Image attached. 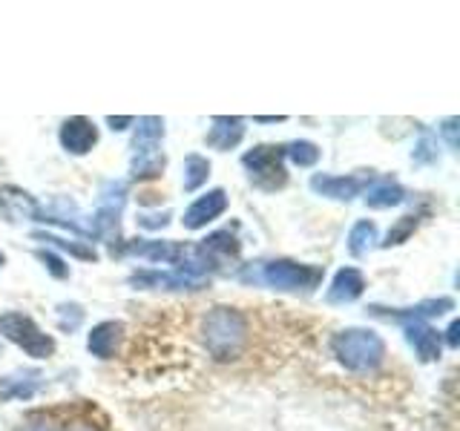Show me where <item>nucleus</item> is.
Returning a JSON list of instances; mask_svg holds the SVG:
<instances>
[{"instance_id": "obj_1", "label": "nucleus", "mask_w": 460, "mask_h": 431, "mask_svg": "<svg viewBox=\"0 0 460 431\" xmlns=\"http://www.w3.org/2000/svg\"><path fill=\"white\" fill-rule=\"evenodd\" d=\"M251 339V328H248V316L239 308H227L219 305L208 311V316L201 320V342H205L208 354L216 363H230V359H239L248 348Z\"/></svg>"}, {"instance_id": "obj_2", "label": "nucleus", "mask_w": 460, "mask_h": 431, "mask_svg": "<svg viewBox=\"0 0 460 431\" xmlns=\"http://www.w3.org/2000/svg\"><path fill=\"white\" fill-rule=\"evenodd\" d=\"M331 348H334V356L345 368L357 371V374L380 368L383 359H385L383 337L374 334V330H368V328H345V330H340V334L334 337V342H331Z\"/></svg>"}, {"instance_id": "obj_3", "label": "nucleus", "mask_w": 460, "mask_h": 431, "mask_svg": "<svg viewBox=\"0 0 460 431\" xmlns=\"http://www.w3.org/2000/svg\"><path fill=\"white\" fill-rule=\"evenodd\" d=\"M244 282H262L277 291H314L323 282V268L291 262V259H277V262H259L242 273Z\"/></svg>"}, {"instance_id": "obj_4", "label": "nucleus", "mask_w": 460, "mask_h": 431, "mask_svg": "<svg viewBox=\"0 0 460 431\" xmlns=\"http://www.w3.org/2000/svg\"><path fill=\"white\" fill-rule=\"evenodd\" d=\"M0 334L35 359H47L55 354V339L49 334H43L32 316H26V313L9 311L0 316Z\"/></svg>"}, {"instance_id": "obj_5", "label": "nucleus", "mask_w": 460, "mask_h": 431, "mask_svg": "<svg viewBox=\"0 0 460 431\" xmlns=\"http://www.w3.org/2000/svg\"><path fill=\"white\" fill-rule=\"evenodd\" d=\"M282 147H273V144H259L251 153L242 155V164L248 167L251 181L262 190H277L285 184V164H282Z\"/></svg>"}, {"instance_id": "obj_6", "label": "nucleus", "mask_w": 460, "mask_h": 431, "mask_svg": "<svg viewBox=\"0 0 460 431\" xmlns=\"http://www.w3.org/2000/svg\"><path fill=\"white\" fill-rule=\"evenodd\" d=\"M124 201H127V184L124 181H110L101 193V205L93 216V224H90V233L98 239H112L119 233V219H121V210H124Z\"/></svg>"}, {"instance_id": "obj_7", "label": "nucleus", "mask_w": 460, "mask_h": 431, "mask_svg": "<svg viewBox=\"0 0 460 431\" xmlns=\"http://www.w3.org/2000/svg\"><path fill=\"white\" fill-rule=\"evenodd\" d=\"M368 311H371V316H380V320L411 325V322L429 320V316H443V313L455 311V299H449V296L426 299V302H417V305H411V308H380V305H371Z\"/></svg>"}, {"instance_id": "obj_8", "label": "nucleus", "mask_w": 460, "mask_h": 431, "mask_svg": "<svg viewBox=\"0 0 460 431\" xmlns=\"http://www.w3.org/2000/svg\"><path fill=\"white\" fill-rule=\"evenodd\" d=\"M371 176H328V172H316L311 179V190L337 198V201H351L354 196L366 193Z\"/></svg>"}, {"instance_id": "obj_9", "label": "nucleus", "mask_w": 460, "mask_h": 431, "mask_svg": "<svg viewBox=\"0 0 460 431\" xmlns=\"http://www.w3.org/2000/svg\"><path fill=\"white\" fill-rule=\"evenodd\" d=\"M227 210V193L225 190H210L205 196H199L190 207L184 210V227L187 230H201V227H208L213 219H219V216Z\"/></svg>"}, {"instance_id": "obj_10", "label": "nucleus", "mask_w": 460, "mask_h": 431, "mask_svg": "<svg viewBox=\"0 0 460 431\" xmlns=\"http://www.w3.org/2000/svg\"><path fill=\"white\" fill-rule=\"evenodd\" d=\"M58 138H61V147L72 155H86L98 141V129L90 119H81V115H75V119H66L61 124V133H58Z\"/></svg>"}, {"instance_id": "obj_11", "label": "nucleus", "mask_w": 460, "mask_h": 431, "mask_svg": "<svg viewBox=\"0 0 460 431\" xmlns=\"http://www.w3.org/2000/svg\"><path fill=\"white\" fill-rule=\"evenodd\" d=\"M366 291V277L357 268H340L334 282L328 287V302L331 305H349V302L359 299Z\"/></svg>"}, {"instance_id": "obj_12", "label": "nucleus", "mask_w": 460, "mask_h": 431, "mask_svg": "<svg viewBox=\"0 0 460 431\" xmlns=\"http://www.w3.org/2000/svg\"><path fill=\"white\" fill-rule=\"evenodd\" d=\"M181 251H184L181 242H162V239H136L124 248V253L150 259V262H167V265H176L181 259Z\"/></svg>"}, {"instance_id": "obj_13", "label": "nucleus", "mask_w": 460, "mask_h": 431, "mask_svg": "<svg viewBox=\"0 0 460 431\" xmlns=\"http://www.w3.org/2000/svg\"><path fill=\"white\" fill-rule=\"evenodd\" d=\"M406 339L409 345L417 351V356H420V363H435V359H440V330L429 328L426 322H411L406 325Z\"/></svg>"}, {"instance_id": "obj_14", "label": "nucleus", "mask_w": 460, "mask_h": 431, "mask_svg": "<svg viewBox=\"0 0 460 431\" xmlns=\"http://www.w3.org/2000/svg\"><path fill=\"white\" fill-rule=\"evenodd\" d=\"M162 138H164V121L155 119V115H147V119H138L136 121V136H133V158L141 155H155L158 147H162Z\"/></svg>"}, {"instance_id": "obj_15", "label": "nucleus", "mask_w": 460, "mask_h": 431, "mask_svg": "<svg viewBox=\"0 0 460 431\" xmlns=\"http://www.w3.org/2000/svg\"><path fill=\"white\" fill-rule=\"evenodd\" d=\"M121 334H124L121 322H101L90 330V337H86V348H90V354L98 359H112Z\"/></svg>"}, {"instance_id": "obj_16", "label": "nucleus", "mask_w": 460, "mask_h": 431, "mask_svg": "<svg viewBox=\"0 0 460 431\" xmlns=\"http://www.w3.org/2000/svg\"><path fill=\"white\" fill-rule=\"evenodd\" d=\"M129 285H136V287H167V291H184V287H199L201 282L196 279H187L181 277V273L176 270H138L129 277Z\"/></svg>"}, {"instance_id": "obj_17", "label": "nucleus", "mask_w": 460, "mask_h": 431, "mask_svg": "<svg viewBox=\"0 0 460 431\" xmlns=\"http://www.w3.org/2000/svg\"><path fill=\"white\" fill-rule=\"evenodd\" d=\"M244 136V121L242 119H225V115H219V119H213V127L208 133V144L216 150H230L236 147V144L242 141Z\"/></svg>"}, {"instance_id": "obj_18", "label": "nucleus", "mask_w": 460, "mask_h": 431, "mask_svg": "<svg viewBox=\"0 0 460 431\" xmlns=\"http://www.w3.org/2000/svg\"><path fill=\"white\" fill-rule=\"evenodd\" d=\"M406 198V190L392 181V179H383V181H374L366 187V205L371 210H388V207H397L400 201Z\"/></svg>"}, {"instance_id": "obj_19", "label": "nucleus", "mask_w": 460, "mask_h": 431, "mask_svg": "<svg viewBox=\"0 0 460 431\" xmlns=\"http://www.w3.org/2000/svg\"><path fill=\"white\" fill-rule=\"evenodd\" d=\"M201 248H205V253L213 259L216 265H219L222 259H236L239 256V242L230 236V230H219V233L208 236L205 242H201Z\"/></svg>"}, {"instance_id": "obj_20", "label": "nucleus", "mask_w": 460, "mask_h": 431, "mask_svg": "<svg viewBox=\"0 0 460 431\" xmlns=\"http://www.w3.org/2000/svg\"><path fill=\"white\" fill-rule=\"evenodd\" d=\"M40 374L38 371H21V374H12V377L4 380V394L6 400H21V397H32L35 388H38Z\"/></svg>"}, {"instance_id": "obj_21", "label": "nucleus", "mask_w": 460, "mask_h": 431, "mask_svg": "<svg viewBox=\"0 0 460 431\" xmlns=\"http://www.w3.org/2000/svg\"><path fill=\"white\" fill-rule=\"evenodd\" d=\"M374 242H377V224L374 222H357L351 227V233H349V253L351 256H366L371 248H374Z\"/></svg>"}, {"instance_id": "obj_22", "label": "nucleus", "mask_w": 460, "mask_h": 431, "mask_svg": "<svg viewBox=\"0 0 460 431\" xmlns=\"http://www.w3.org/2000/svg\"><path fill=\"white\" fill-rule=\"evenodd\" d=\"M208 176H210L208 158H201V155H187L184 158V190L187 193L199 190V187L208 181Z\"/></svg>"}, {"instance_id": "obj_23", "label": "nucleus", "mask_w": 460, "mask_h": 431, "mask_svg": "<svg viewBox=\"0 0 460 431\" xmlns=\"http://www.w3.org/2000/svg\"><path fill=\"white\" fill-rule=\"evenodd\" d=\"M285 155L291 158L296 167H314L320 162V147L314 141H294L285 147Z\"/></svg>"}, {"instance_id": "obj_24", "label": "nucleus", "mask_w": 460, "mask_h": 431, "mask_svg": "<svg viewBox=\"0 0 460 431\" xmlns=\"http://www.w3.org/2000/svg\"><path fill=\"white\" fill-rule=\"evenodd\" d=\"M35 239H40V242H49V244H55V248H61V251H69L72 256H78V259H86V262H95V251L93 248H84L81 242H69V239H61V236H52V233H35Z\"/></svg>"}, {"instance_id": "obj_25", "label": "nucleus", "mask_w": 460, "mask_h": 431, "mask_svg": "<svg viewBox=\"0 0 460 431\" xmlns=\"http://www.w3.org/2000/svg\"><path fill=\"white\" fill-rule=\"evenodd\" d=\"M162 170H164V155H162V153L133 158V176H136V179H153V176H158Z\"/></svg>"}, {"instance_id": "obj_26", "label": "nucleus", "mask_w": 460, "mask_h": 431, "mask_svg": "<svg viewBox=\"0 0 460 431\" xmlns=\"http://www.w3.org/2000/svg\"><path fill=\"white\" fill-rule=\"evenodd\" d=\"M417 227V216H402L400 224L394 230H388V236L383 242V248H392V244H400V242H406L411 236V230Z\"/></svg>"}, {"instance_id": "obj_27", "label": "nucleus", "mask_w": 460, "mask_h": 431, "mask_svg": "<svg viewBox=\"0 0 460 431\" xmlns=\"http://www.w3.org/2000/svg\"><path fill=\"white\" fill-rule=\"evenodd\" d=\"M411 158H414V164H431V162H438L435 138H431L429 133H423V138H420V144H417V147H414Z\"/></svg>"}, {"instance_id": "obj_28", "label": "nucleus", "mask_w": 460, "mask_h": 431, "mask_svg": "<svg viewBox=\"0 0 460 431\" xmlns=\"http://www.w3.org/2000/svg\"><path fill=\"white\" fill-rule=\"evenodd\" d=\"M35 256L40 259V262H43V268H47V270L52 273L55 279H66V277H69V268H66V265H64L61 259H58V256H55L52 251H38Z\"/></svg>"}, {"instance_id": "obj_29", "label": "nucleus", "mask_w": 460, "mask_h": 431, "mask_svg": "<svg viewBox=\"0 0 460 431\" xmlns=\"http://www.w3.org/2000/svg\"><path fill=\"white\" fill-rule=\"evenodd\" d=\"M170 222V213H153V216H138V224L147 227V230H155V227H164Z\"/></svg>"}, {"instance_id": "obj_30", "label": "nucleus", "mask_w": 460, "mask_h": 431, "mask_svg": "<svg viewBox=\"0 0 460 431\" xmlns=\"http://www.w3.org/2000/svg\"><path fill=\"white\" fill-rule=\"evenodd\" d=\"M443 136H446V141H449V147L457 150V119L443 121Z\"/></svg>"}, {"instance_id": "obj_31", "label": "nucleus", "mask_w": 460, "mask_h": 431, "mask_svg": "<svg viewBox=\"0 0 460 431\" xmlns=\"http://www.w3.org/2000/svg\"><path fill=\"white\" fill-rule=\"evenodd\" d=\"M23 431H61L55 423H49V420H32V423H26V428Z\"/></svg>"}, {"instance_id": "obj_32", "label": "nucleus", "mask_w": 460, "mask_h": 431, "mask_svg": "<svg viewBox=\"0 0 460 431\" xmlns=\"http://www.w3.org/2000/svg\"><path fill=\"white\" fill-rule=\"evenodd\" d=\"M107 124H110L112 129H127L129 124H136V119H129V115H121V119H115V115H110Z\"/></svg>"}, {"instance_id": "obj_33", "label": "nucleus", "mask_w": 460, "mask_h": 431, "mask_svg": "<svg viewBox=\"0 0 460 431\" xmlns=\"http://www.w3.org/2000/svg\"><path fill=\"white\" fill-rule=\"evenodd\" d=\"M64 431H101L98 426H93L90 420H75V423H69Z\"/></svg>"}, {"instance_id": "obj_34", "label": "nucleus", "mask_w": 460, "mask_h": 431, "mask_svg": "<svg viewBox=\"0 0 460 431\" xmlns=\"http://www.w3.org/2000/svg\"><path fill=\"white\" fill-rule=\"evenodd\" d=\"M457 330H460V322H452L449 330H446V334H449V345H452V348H457Z\"/></svg>"}, {"instance_id": "obj_35", "label": "nucleus", "mask_w": 460, "mask_h": 431, "mask_svg": "<svg viewBox=\"0 0 460 431\" xmlns=\"http://www.w3.org/2000/svg\"><path fill=\"white\" fill-rule=\"evenodd\" d=\"M256 121H262V124H277V121H285L282 115L277 119V115H262V119H256Z\"/></svg>"}, {"instance_id": "obj_36", "label": "nucleus", "mask_w": 460, "mask_h": 431, "mask_svg": "<svg viewBox=\"0 0 460 431\" xmlns=\"http://www.w3.org/2000/svg\"><path fill=\"white\" fill-rule=\"evenodd\" d=\"M6 265V256H4V251H0V268H4Z\"/></svg>"}]
</instances>
